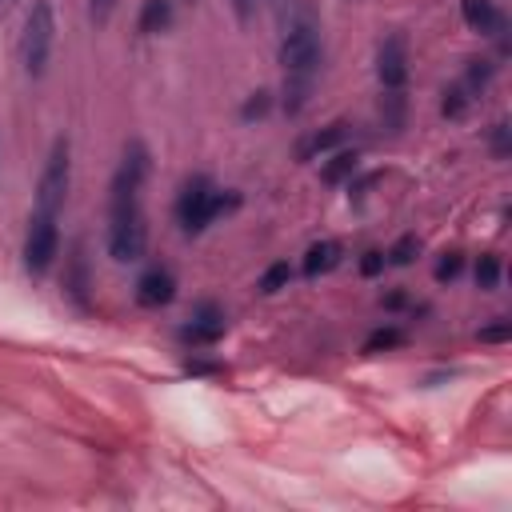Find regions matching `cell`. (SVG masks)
<instances>
[{
  "mask_svg": "<svg viewBox=\"0 0 512 512\" xmlns=\"http://www.w3.org/2000/svg\"><path fill=\"white\" fill-rule=\"evenodd\" d=\"M144 180H148V148L132 140L120 156V168L112 176V196H108V256L116 264L140 260L148 248V224L140 204Z\"/></svg>",
  "mask_w": 512,
  "mask_h": 512,
  "instance_id": "cell-1",
  "label": "cell"
},
{
  "mask_svg": "<svg viewBox=\"0 0 512 512\" xmlns=\"http://www.w3.org/2000/svg\"><path fill=\"white\" fill-rule=\"evenodd\" d=\"M320 56H324V36H320V20L316 12L304 4L292 12L288 28H284V40H280V64H284V108L288 112H300L308 92H312V80H316V68H320Z\"/></svg>",
  "mask_w": 512,
  "mask_h": 512,
  "instance_id": "cell-2",
  "label": "cell"
},
{
  "mask_svg": "<svg viewBox=\"0 0 512 512\" xmlns=\"http://www.w3.org/2000/svg\"><path fill=\"white\" fill-rule=\"evenodd\" d=\"M240 196L236 192H220L208 176H192V180H184V188H180V200H176V216H180V228L184 232H204L224 208H232Z\"/></svg>",
  "mask_w": 512,
  "mask_h": 512,
  "instance_id": "cell-3",
  "label": "cell"
},
{
  "mask_svg": "<svg viewBox=\"0 0 512 512\" xmlns=\"http://www.w3.org/2000/svg\"><path fill=\"white\" fill-rule=\"evenodd\" d=\"M52 40H56V20H52V4L48 0H36L28 20H24V36H20V60H24V72L36 80L44 76L48 68V56H52Z\"/></svg>",
  "mask_w": 512,
  "mask_h": 512,
  "instance_id": "cell-4",
  "label": "cell"
},
{
  "mask_svg": "<svg viewBox=\"0 0 512 512\" xmlns=\"http://www.w3.org/2000/svg\"><path fill=\"white\" fill-rule=\"evenodd\" d=\"M68 140L56 136L52 140V152L44 160V172H40V184H36V212L40 216H60L64 208V196H68V180H72V160H68Z\"/></svg>",
  "mask_w": 512,
  "mask_h": 512,
  "instance_id": "cell-5",
  "label": "cell"
},
{
  "mask_svg": "<svg viewBox=\"0 0 512 512\" xmlns=\"http://www.w3.org/2000/svg\"><path fill=\"white\" fill-rule=\"evenodd\" d=\"M56 252H60V228H56V216H40V212H32V220H28V236H24V268H28L32 276H44V272L52 268Z\"/></svg>",
  "mask_w": 512,
  "mask_h": 512,
  "instance_id": "cell-6",
  "label": "cell"
},
{
  "mask_svg": "<svg viewBox=\"0 0 512 512\" xmlns=\"http://www.w3.org/2000/svg\"><path fill=\"white\" fill-rule=\"evenodd\" d=\"M376 76L388 92H400L404 80H408V48H404V36H384L380 40V52H376Z\"/></svg>",
  "mask_w": 512,
  "mask_h": 512,
  "instance_id": "cell-7",
  "label": "cell"
},
{
  "mask_svg": "<svg viewBox=\"0 0 512 512\" xmlns=\"http://www.w3.org/2000/svg\"><path fill=\"white\" fill-rule=\"evenodd\" d=\"M176 296V280L168 268H148L140 280H136V304L140 308H160Z\"/></svg>",
  "mask_w": 512,
  "mask_h": 512,
  "instance_id": "cell-8",
  "label": "cell"
},
{
  "mask_svg": "<svg viewBox=\"0 0 512 512\" xmlns=\"http://www.w3.org/2000/svg\"><path fill=\"white\" fill-rule=\"evenodd\" d=\"M220 332H224V312H220L216 304H200V308L192 312V324L180 328V336H184L188 344H212Z\"/></svg>",
  "mask_w": 512,
  "mask_h": 512,
  "instance_id": "cell-9",
  "label": "cell"
},
{
  "mask_svg": "<svg viewBox=\"0 0 512 512\" xmlns=\"http://www.w3.org/2000/svg\"><path fill=\"white\" fill-rule=\"evenodd\" d=\"M336 264H340V244H336V240H316V244L304 252V276L332 272Z\"/></svg>",
  "mask_w": 512,
  "mask_h": 512,
  "instance_id": "cell-10",
  "label": "cell"
},
{
  "mask_svg": "<svg viewBox=\"0 0 512 512\" xmlns=\"http://www.w3.org/2000/svg\"><path fill=\"white\" fill-rule=\"evenodd\" d=\"M460 12H464V24L476 28V32H496L500 28V12L492 0H460Z\"/></svg>",
  "mask_w": 512,
  "mask_h": 512,
  "instance_id": "cell-11",
  "label": "cell"
},
{
  "mask_svg": "<svg viewBox=\"0 0 512 512\" xmlns=\"http://www.w3.org/2000/svg\"><path fill=\"white\" fill-rule=\"evenodd\" d=\"M172 24V0H144V12H140V32L156 36Z\"/></svg>",
  "mask_w": 512,
  "mask_h": 512,
  "instance_id": "cell-12",
  "label": "cell"
},
{
  "mask_svg": "<svg viewBox=\"0 0 512 512\" xmlns=\"http://www.w3.org/2000/svg\"><path fill=\"white\" fill-rule=\"evenodd\" d=\"M340 140H344V124H332V128H324V132H316V136H308V140L300 144V160H312V156L336 148Z\"/></svg>",
  "mask_w": 512,
  "mask_h": 512,
  "instance_id": "cell-13",
  "label": "cell"
},
{
  "mask_svg": "<svg viewBox=\"0 0 512 512\" xmlns=\"http://www.w3.org/2000/svg\"><path fill=\"white\" fill-rule=\"evenodd\" d=\"M352 172H356V152H336V156L324 164L320 176H324V184H340V180L352 176Z\"/></svg>",
  "mask_w": 512,
  "mask_h": 512,
  "instance_id": "cell-14",
  "label": "cell"
},
{
  "mask_svg": "<svg viewBox=\"0 0 512 512\" xmlns=\"http://www.w3.org/2000/svg\"><path fill=\"white\" fill-rule=\"evenodd\" d=\"M288 280H292V268H288V264L280 260V264H272V268H268V272L260 276V284H256V288H260L264 296H272V292H280V288H288Z\"/></svg>",
  "mask_w": 512,
  "mask_h": 512,
  "instance_id": "cell-15",
  "label": "cell"
},
{
  "mask_svg": "<svg viewBox=\"0 0 512 512\" xmlns=\"http://www.w3.org/2000/svg\"><path fill=\"white\" fill-rule=\"evenodd\" d=\"M468 100H472V96H468V88H464V84L444 88V116H452V120H456V116H464Z\"/></svg>",
  "mask_w": 512,
  "mask_h": 512,
  "instance_id": "cell-16",
  "label": "cell"
},
{
  "mask_svg": "<svg viewBox=\"0 0 512 512\" xmlns=\"http://www.w3.org/2000/svg\"><path fill=\"white\" fill-rule=\"evenodd\" d=\"M416 248H420V244H416V236H400V240L388 248V264H400V268H404V264H412Z\"/></svg>",
  "mask_w": 512,
  "mask_h": 512,
  "instance_id": "cell-17",
  "label": "cell"
},
{
  "mask_svg": "<svg viewBox=\"0 0 512 512\" xmlns=\"http://www.w3.org/2000/svg\"><path fill=\"white\" fill-rule=\"evenodd\" d=\"M496 280H500V260L496 256H480L476 260V284L480 288H496Z\"/></svg>",
  "mask_w": 512,
  "mask_h": 512,
  "instance_id": "cell-18",
  "label": "cell"
},
{
  "mask_svg": "<svg viewBox=\"0 0 512 512\" xmlns=\"http://www.w3.org/2000/svg\"><path fill=\"white\" fill-rule=\"evenodd\" d=\"M404 336L396 332V328H376L368 340H364V352H384V348H396Z\"/></svg>",
  "mask_w": 512,
  "mask_h": 512,
  "instance_id": "cell-19",
  "label": "cell"
},
{
  "mask_svg": "<svg viewBox=\"0 0 512 512\" xmlns=\"http://www.w3.org/2000/svg\"><path fill=\"white\" fill-rule=\"evenodd\" d=\"M492 80V64L488 60H472V68H468V80H464V88L468 92H480L484 84Z\"/></svg>",
  "mask_w": 512,
  "mask_h": 512,
  "instance_id": "cell-20",
  "label": "cell"
},
{
  "mask_svg": "<svg viewBox=\"0 0 512 512\" xmlns=\"http://www.w3.org/2000/svg\"><path fill=\"white\" fill-rule=\"evenodd\" d=\"M460 268H464L460 252H448V256L436 264V280H440V284H444V280H456V276H460Z\"/></svg>",
  "mask_w": 512,
  "mask_h": 512,
  "instance_id": "cell-21",
  "label": "cell"
},
{
  "mask_svg": "<svg viewBox=\"0 0 512 512\" xmlns=\"http://www.w3.org/2000/svg\"><path fill=\"white\" fill-rule=\"evenodd\" d=\"M508 336H512V324H508V320L480 328V340H484V344H500V340H508Z\"/></svg>",
  "mask_w": 512,
  "mask_h": 512,
  "instance_id": "cell-22",
  "label": "cell"
},
{
  "mask_svg": "<svg viewBox=\"0 0 512 512\" xmlns=\"http://www.w3.org/2000/svg\"><path fill=\"white\" fill-rule=\"evenodd\" d=\"M268 112V92H252V100L240 108V116L244 120H252V116H264Z\"/></svg>",
  "mask_w": 512,
  "mask_h": 512,
  "instance_id": "cell-23",
  "label": "cell"
},
{
  "mask_svg": "<svg viewBox=\"0 0 512 512\" xmlns=\"http://www.w3.org/2000/svg\"><path fill=\"white\" fill-rule=\"evenodd\" d=\"M116 0H88V12H92V24H108Z\"/></svg>",
  "mask_w": 512,
  "mask_h": 512,
  "instance_id": "cell-24",
  "label": "cell"
},
{
  "mask_svg": "<svg viewBox=\"0 0 512 512\" xmlns=\"http://www.w3.org/2000/svg\"><path fill=\"white\" fill-rule=\"evenodd\" d=\"M384 268V252H364V260H360V272L364 276H376Z\"/></svg>",
  "mask_w": 512,
  "mask_h": 512,
  "instance_id": "cell-25",
  "label": "cell"
},
{
  "mask_svg": "<svg viewBox=\"0 0 512 512\" xmlns=\"http://www.w3.org/2000/svg\"><path fill=\"white\" fill-rule=\"evenodd\" d=\"M492 144H496V156H508V124H496Z\"/></svg>",
  "mask_w": 512,
  "mask_h": 512,
  "instance_id": "cell-26",
  "label": "cell"
},
{
  "mask_svg": "<svg viewBox=\"0 0 512 512\" xmlns=\"http://www.w3.org/2000/svg\"><path fill=\"white\" fill-rule=\"evenodd\" d=\"M232 8H236V16H240V20H252V12H256V0H232Z\"/></svg>",
  "mask_w": 512,
  "mask_h": 512,
  "instance_id": "cell-27",
  "label": "cell"
},
{
  "mask_svg": "<svg viewBox=\"0 0 512 512\" xmlns=\"http://www.w3.org/2000/svg\"><path fill=\"white\" fill-rule=\"evenodd\" d=\"M188 372H196V376H208V372H220L216 364H200V360H188Z\"/></svg>",
  "mask_w": 512,
  "mask_h": 512,
  "instance_id": "cell-28",
  "label": "cell"
},
{
  "mask_svg": "<svg viewBox=\"0 0 512 512\" xmlns=\"http://www.w3.org/2000/svg\"><path fill=\"white\" fill-rule=\"evenodd\" d=\"M180 4H196V0H180Z\"/></svg>",
  "mask_w": 512,
  "mask_h": 512,
  "instance_id": "cell-29",
  "label": "cell"
},
{
  "mask_svg": "<svg viewBox=\"0 0 512 512\" xmlns=\"http://www.w3.org/2000/svg\"><path fill=\"white\" fill-rule=\"evenodd\" d=\"M4 4H8V0H0V8H4Z\"/></svg>",
  "mask_w": 512,
  "mask_h": 512,
  "instance_id": "cell-30",
  "label": "cell"
}]
</instances>
